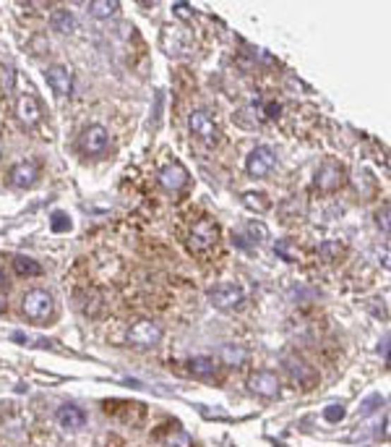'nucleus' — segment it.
I'll use <instances>...</instances> for the list:
<instances>
[{
    "label": "nucleus",
    "mask_w": 391,
    "mask_h": 447,
    "mask_svg": "<svg viewBox=\"0 0 391 447\" xmlns=\"http://www.w3.org/2000/svg\"><path fill=\"white\" fill-rule=\"evenodd\" d=\"M219 241V225L214 223L212 217H198L193 225H191V231L186 236V243L188 249L193 251V254H206V251H212Z\"/></svg>",
    "instance_id": "nucleus-1"
},
{
    "label": "nucleus",
    "mask_w": 391,
    "mask_h": 447,
    "mask_svg": "<svg viewBox=\"0 0 391 447\" xmlns=\"http://www.w3.org/2000/svg\"><path fill=\"white\" fill-rule=\"evenodd\" d=\"M52 296L42 288H35V291L24 293V298H21V311H24L26 319H32V322H40L44 325L47 319L52 317Z\"/></svg>",
    "instance_id": "nucleus-2"
},
{
    "label": "nucleus",
    "mask_w": 391,
    "mask_h": 447,
    "mask_svg": "<svg viewBox=\"0 0 391 447\" xmlns=\"http://www.w3.org/2000/svg\"><path fill=\"white\" fill-rule=\"evenodd\" d=\"M162 340V327L152 319H136L133 325L128 327V343L138 348V351H146V348H154V345Z\"/></svg>",
    "instance_id": "nucleus-3"
},
{
    "label": "nucleus",
    "mask_w": 391,
    "mask_h": 447,
    "mask_svg": "<svg viewBox=\"0 0 391 447\" xmlns=\"http://www.w3.org/2000/svg\"><path fill=\"white\" fill-rule=\"evenodd\" d=\"M209 301H212L214 309H219V311H238L243 309V303H246V293H243V288H238V285L219 283L209 291Z\"/></svg>",
    "instance_id": "nucleus-4"
},
{
    "label": "nucleus",
    "mask_w": 391,
    "mask_h": 447,
    "mask_svg": "<svg viewBox=\"0 0 391 447\" xmlns=\"http://www.w3.org/2000/svg\"><path fill=\"white\" fill-rule=\"evenodd\" d=\"M188 126H191V134H193L196 139H201L204 144H217V141H219V126H217L214 118H209L204 110L191 112Z\"/></svg>",
    "instance_id": "nucleus-5"
},
{
    "label": "nucleus",
    "mask_w": 391,
    "mask_h": 447,
    "mask_svg": "<svg viewBox=\"0 0 391 447\" xmlns=\"http://www.w3.org/2000/svg\"><path fill=\"white\" fill-rule=\"evenodd\" d=\"M284 371H287V377L295 382V387L311 390V387L318 385V374H315L303 359H298V356H287V359H284Z\"/></svg>",
    "instance_id": "nucleus-6"
},
{
    "label": "nucleus",
    "mask_w": 391,
    "mask_h": 447,
    "mask_svg": "<svg viewBox=\"0 0 391 447\" xmlns=\"http://www.w3.org/2000/svg\"><path fill=\"white\" fill-rule=\"evenodd\" d=\"M107 144H110V134H107L104 126H86L81 131V139H78V146L92 157L102 155L104 149H107Z\"/></svg>",
    "instance_id": "nucleus-7"
},
{
    "label": "nucleus",
    "mask_w": 391,
    "mask_h": 447,
    "mask_svg": "<svg viewBox=\"0 0 391 447\" xmlns=\"http://www.w3.org/2000/svg\"><path fill=\"white\" fill-rule=\"evenodd\" d=\"M274 165H277V157L269 146H255L251 157H248V175L251 178H266L269 173L274 170Z\"/></svg>",
    "instance_id": "nucleus-8"
},
{
    "label": "nucleus",
    "mask_w": 391,
    "mask_h": 447,
    "mask_svg": "<svg viewBox=\"0 0 391 447\" xmlns=\"http://www.w3.org/2000/svg\"><path fill=\"white\" fill-rule=\"evenodd\" d=\"M16 118L21 121V126H26V129H35V126H40V121H42V108H40V103H37L35 95H21L16 100Z\"/></svg>",
    "instance_id": "nucleus-9"
},
{
    "label": "nucleus",
    "mask_w": 391,
    "mask_h": 447,
    "mask_svg": "<svg viewBox=\"0 0 391 447\" xmlns=\"http://www.w3.org/2000/svg\"><path fill=\"white\" fill-rule=\"evenodd\" d=\"M248 387H251V393H255V395L261 397H277L282 390V382L272 371H255L248 379Z\"/></svg>",
    "instance_id": "nucleus-10"
},
{
    "label": "nucleus",
    "mask_w": 391,
    "mask_h": 447,
    "mask_svg": "<svg viewBox=\"0 0 391 447\" xmlns=\"http://www.w3.org/2000/svg\"><path fill=\"white\" fill-rule=\"evenodd\" d=\"M344 183V168L339 163H326L315 175V186L321 191H337Z\"/></svg>",
    "instance_id": "nucleus-11"
},
{
    "label": "nucleus",
    "mask_w": 391,
    "mask_h": 447,
    "mask_svg": "<svg viewBox=\"0 0 391 447\" xmlns=\"http://www.w3.org/2000/svg\"><path fill=\"white\" fill-rule=\"evenodd\" d=\"M37 178H40V168H37L35 163H16L8 173L11 186H16V189H29V186H35Z\"/></svg>",
    "instance_id": "nucleus-12"
},
{
    "label": "nucleus",
    "mask_w": 391,
    "mask_h": 447,
    "mask_svg": "<svg viewBox=\"0 0 391 447\" xmlns=\"http://www.w3.org/2000/svg\"><path fill=\"white\" fill-rule=\"evenodd\" d=\"M160 183L167 191H180L188 183V170L178 163L164 165V168L160 170Z\"/></svg>",
    "instance_id": "nucleus-13"
},
{
    "label": "nucleus",
    "mask_w": 391,
    "mask_h": 447,
    "mask_svg": "<svg viewBox=\"0 0 391 447\" xmlns=\"http://www.w3.org/2000/svg\"><path fill=\"white\" fill-rule=\"evenodd\" d=\"M47 81H50L52 92L60 97L71 95V89H73V74H71L66 66H52V69H47Z\"/></svg>",
    "instance_id": "nucleus-14"
},
{
    "label": "nucleus",
    "mask_w": 391,
    "mask_h": 447,
    "mask_svg": "<svg viewBox=\"0 0 391 447\" xmlns=\"http://www.w3.org/2000/svg\"><path fill=\"white\" fill-rule=\"evenodd\" d=\"M86 422V416L81 408H76V405H63L58 411V424L63 426V429H68V431H76L81 429Z\"/></svg>",
    "instance_id": "nucleus-15"
},
{
    "label": "nucleus",
    "mask_w": 391,
    "mask_h": 447,
    "mask_svg": "<svg viewBox=\"0 0 391 447\" xmlns=\"http://www.w3.org/2000/svg\"><path fill=\"white\" fill-rule=\"evenodd\" d=\"M188 369L198 379H214L219 366H217L214 359H209V356H198V359H191V361H188Z\"/></svg>",
    "instance_id": "nucleus-16"
},
{
    "label": "nucleus",
    "mask_w": 391,
    "mask_h": 447,
    "mask_svg": "<svg viewBox=\"0 0 391 447\" xmlns=\"http://www.w3.org/2000/svg\"><path fill=\"white\" fill-rule=\"evenodd\" d=\"M219 359L222 364H230V366H243V364L248 361V351L243 348V345H222V351H219Z\"/></svg>",
    "instance_id": "nucleus-17"
},
{
    "label": "nucleus",
    "mask_w": 391,
    "mask_h": 447,
    "mask_svg": "<svg viewBox=\"0 0 391 447\" xmlns=\"http://www.w3.org/2000/svg\"><path fill=\"white\" fill-rule=\"evenodd\" d=\"M50 24H52V29H58L60 35H71V32L76 29V18H73V13H68L66 8H55L50 16Z\"/></svg>",
    "instance_id": "nucleus-18"
},
{
    "label": "nucleus",
    "mask_w": 391,
    "mask_h": 447,
    "mask_svg": "<svg viewBox=\"0 0 391 447\" xmlns=\"http://www.w3.org/2000/svg\"><path fill=\"white\" fill-rule=\"evenodd\" d=\"M13 269H16V275H40L42 272V267H40V262H35V259H29V257H16L13 259Z\"/></svg>",
    "instance_id": "nucleus-19"
},
{
    "label": "nucleus",
    "mask_w": 391,
    "mask_h": 447,
    "mask_svg": "<svg viewBox=\"0 0 391 447\" xmlns=\"http://www.w3.org/2000/svg\"><path fill=\"white\" fill-rule=\"evenodd\" d=\"M118 8L120 3H115V0H94V3H89V11L97 18H110Z\"/></svg>",
    "instance_id": "nucleus-20"
},
{
    "label": "nucleus",
    "mask_w": 391,
    "mask_h": 447,
    "mask_svg": "<svg viewBox=\"0 0 391 447\" xmlns=\"http://www.w3.org/2000/svg\"><path fill=\"white\" fill-rule=\"evenodd\" d=\"M243 204H246L248 209H253V212H266V209H269V199H266V194L248 191V194H243Z\"/></svg>",
    "instance_id": "nucleus-21"
},
{
    "label": "nucleus",
    "mask_w": 391,
    "mask_h": 447,
    "mask_svg": "<svg viewBox=\"0 0 391 447\" xmlns=\"http://www.w3.org/2000/svg\"><path fill=\"white\" fill-rule=\"evenodd\" d=\"M274 251H277L282 259H287V262H298V257H300L298 246H292V241H287V238H284V241H277Z\"/></svg>",
    "instance_id": "nucleus-22"
},
{
    "label": "nucleus",
    "mask_w": 391,
    "mask_h": 447,
    "mask_svg": "<svg viewBox=\"0 0 391 447\" xmlns=\"http://www.w3.org/2000/svg\"><path fill=\"white\" fill-rule=\"evenodd\" d=\"M162 442H164V447H191V437L180 429H172L167 437L162 439Z\"/></svg>",
    "instance_id": "nucleus-23"
},
{
    "label": "nucleus",
    "mask_w": 391,
    "mask_h": 447,
    "mask_svg": "<svg viewBox=\"0 0 391 447\" xmlns=\"http://www.w3.org/2000/svg\"><path fill=\"white\" fill-rule=\"evenodd\" d=\"M50 225H52V231H55V233L71 231V220H68V215H66V212H52Z\"/></svg>",
    "instance_id": "nucleus-24"
},
{
    "label": "nucleus",
    "mask_w": 391,
    "mask_h": 447,
    "mask_svg": "<svg viewBox=\"0 0 391 447\" xmlns=\"http://www.w3.org/2000/svg\"><path fill=\"white\" fill-rule=\"evenodd\" d=\"M323 419L326 422H342L344 419V405L342 403H334V405H326V411H323Z\"/></svg>",
    "instance_id": "nucleus-25"
},
{
    "label": "nucleus",
    "mask_w": 391,
    "mask_h": 447,
    "mask_svg": "<svg viewBox=\"0 0 391 447\" xmlns=\"http://www.w3.org/2000/svg\"><path fill=\"white\" fill-rule=\"evenodd\" d=\"M248 233L255 236V241H264V238H269V231H266L264 223H248Z\"/></svg>",
    "instance_id": "nucleus-26"
},
{
    "label": "nucleus",
    "mask_w": 391,
    "mask_h": 447,
    "mask_svg": "<svg viewBox=\"0 0 391 447\" xmlns=\"http://www.w3.org/2000/svg\"><path fill=\"white\" fill-rule=\"evenodd\" d=\"M321 251H323V254H326L329 259H332L334 254H342V246H339V243H323Z\"/></svg>",
    "instance_id": "nucleus-27"
},
{
    "label": "nucleus",
    "mask_w": 391,
    "mask_h": 447,
    "mask_svg": "<svg viewBox=\"0 0 391 447\" xmlns=\"http://www.w3.org/2000/svg\"><path fill=\"white\" fill-rule=\"evenodd\" d=\"M172 8H175V13H178V16H183V18H191V16H193V11H188L186 3H175Z\"/></svg>",
    "instance_id": "nucleus-28"
},
{
    "label": "nucleus",
    "mask_w": 391,
    "mask_h": 447,
    "mask_svg": "<svg viewBox=\"0 0 391 447\" xmlns=\"http://www.w3.org/2000/svg\"><path fill=\"white\" fill-rule=\"evenodd\" d=\"M266 115H269V118H277V115H279V105H274V103L266 105Z\"/></svg>",
    "instance_id": "nucleus-29"
},
{
    "label": "nucleus",
    "mask_w": 391,
    "mask_h": 447,
    "mask_svg": "<svg viewBox=\"0 0 391 447\" xmlns=\"http://www.w3.org/2000/svg\"><path fill=\"white\" fill-rule=\"evenodd\" d=\"M3 280H6V277H3V272H0V285H3Z\"/></svg>",
    "instance_id": "nucleus-30"
}]
</instances>
